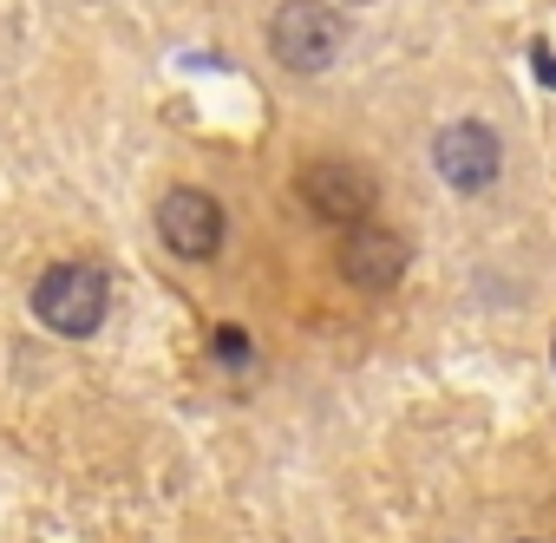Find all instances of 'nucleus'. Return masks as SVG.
Listing matches in <instances>:
<instances>
[{
    "mask_svg": "<svg viewBox=\"0 0 556 543\" xmlns=\"http://www.w3.org/2000/svg\"><path fill=\"white\" fill-rule=\"evenodd\" d=\"M406 262H413V249H406V236L400 229H374V223H354L348 229V242H341V276L354 282V289H393L400 276H406Z\"/></svg>",
    "mask_w": 556,
    "mask_h": 543,
    "instance_id": "obj_6",
    "label": "nucleus"
},
{
    "mask_svg": "<svg viewBox=\"0 0 556 543\" xmlns=\"http://www.w3.org/2000/svg\"><path fill=\"white\" fill-rule=\"evenodd\" d=\"M549 348H556V341H549Z\"/></svg>",
    "mask_w": 556,
    "mask_h": 543,
    "instance_id": "obj_10",
    "label": "nucleus"
},
{
    "mask_svg": "<svg viewBox=\"0 0 556 543\" xmlns=\"http://www.w3.org/2000/svg\"><path fill=\"white\" fill-rule=\"evenodd\" d=\"M157 236L170 242V255L210 262V255L223 249V210H216V197H210V190H190V184L164 190V203H157Z\"/></svg>",
    "mask_w": 556,
    "mask_h": 543,
    "instance_id": "obj_5",
    "label": "nucleus"
},
{
    "mask_svg": "<svg viewBox=\"0 0 556 543\" xmlns=\"http://www.w3.org/2000/svg\"><path fill=\"white\" fill-rule=\"evenodd\" d=\"M341 40H348V27L328 0H282L268 21V53L289 73H328L341 60Z\"/></svg>",
    "mask_w": 556,
    "mask_h": 543,
    "instance_id": "obj_2",
    "label": "nucleus"
},
{
    "mask_svg": "<svg viewBox=\"0 0 556 543\" xmlns=\"http://www.w3.org/2000/svg\"><path fill=\"white\" fill-rule=\"evenodd\" d=\"M295 190H302V203H308L321 223H334V229H354V223H367V210H374V177H367L361 164H348V157L308 164V171L295 177Z\"/></svg>",
    "mask_w": 556,
    "mask_h": 543,
    "instance_id": "obj_3",
    "label": "nucleus"
},
{
    "mask_svg": "<svg viewBox=\"0 0 556 543\" xmlns=\"http://www.w3.org/2000/svg\"><path fill=\"white\" fill-rule=\"evenodd\" d=\"M105 308H112V282H105L99 262H53L47 276L34 282V315H40L53 334H66V341L99 334Z\"/></svg>",
    "mask_w": 556,
    "mask_h": 543,
    "instance_id": "obj_1",
    "label": "nucleus"
},
{
    "mask_svg": "<svg viewBox=\"0 0 556 543\" xmlns=\"http://www.w3.org/2000/svg\"><path fill=\"white\" fill-rule=\"evenodd\" d=\"M216 361H223V367L249 361V334H236V328H216Z\"/></svg>",
    "mask_w": 556,
    "mask_h": 543,
    "instance_id": "obj_7",
    "label": "nucleus"
},
{
    "mask_svg": "<svg viewBox=\"0 0 556 543\" xmlns=\"http://www.w3.org/2000/svg\"><path fill=\"white\" fill-rule=\"evenodd\" d=\"M536 73H543V79H549V86H556V60H549V53H543V47H536Z\"/></svg>",
    "mask_w": 556,
    "mask_h": 543,
    "instance_id": "obj_8",
    "label": "nucleus"
},
{
    "mask_svg": "<svg viewBox=\"0 0 556 543\" xmlns=\"http://www.w3.org/2000/svg\"><path fill=\"white\" fill-rule=\"evenodd\" d=\"M432 164H439V177H445L452 190L478 197V190H491V184H497V171H504V151H497V131H491V125H478V118H458V125H445V131H439V144H432Z\"/></svg>",
    "mask_w": 556,
    "mask_h": 543,
    "instance_id": "obj_4",
    "label": "nucleus"
},
{
    "mask_svg": "<svg viewBox=\"0 0 556 543\" xmlns=\"http://www.w3.org/2000/svg\"><path fill=\"white\" fill-rule=\"evenodd\" d=\"M354 8H361V0H354Z\"/></svg>",
    "mask_w": 556,
    "mask_h": 543,
    "instance_id": "obj_9",
    "label": "nucleus"
}]
</instances>
